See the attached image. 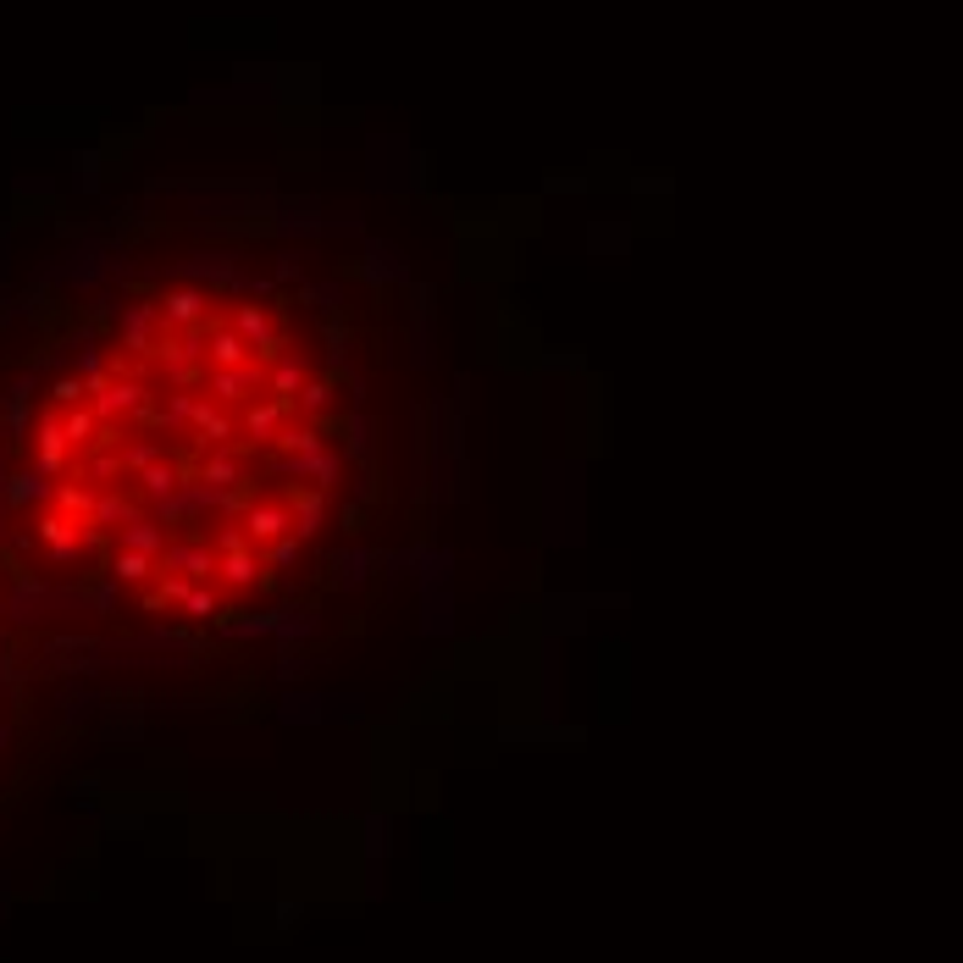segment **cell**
I'll return each instance as SVG.
<instances>
[{
  "mask_svg": "<svg viewBox=\"0 0 963 963\" xmlns=\"http://www.w3.org/2000/svg\"><path fill=\"white\" fill-rule=\"evenodd\" d=\"M238 526H244V537H250L255 548H266V543L294 532V510H288V504H250Z\"/></svg>",
  "mask_w": 963,
  "mask_h": 963,
  "instance_id": "3",
  "label": "cell"
},
{
  "mask_svg": "<svg viewBox=\"0 0 963 963\" xmlns=\"http://www.w3.org/2000/svg\"><path fill=\"white\" fill-rule=\"evenodd\" d=\"M50 493V482H45V471H23V476H12V488H6V499L17 504V510H28V504H39Z\"/></svg>",
  "mask_w": 963,
  "mask_h": 963,
  "instance_id": "9",
  "label": "cell"
},
{
  "mask_svg": "<svg viewBox=\"0 0 963 963\" xmlns=\"http://www.w3.org/2000/svg\"><path fill=\"white\" fill-rule=\"evenodd\" d=\"M288 416H294V405H288V399H266V405H250V416H244V432H250L255 443H266V438L277 443V432L288 427Z\"/></svg>",
  "mask_w": 963,
  "mask_h": 963,
  "instance_id": "5",
  "label": "cell"
},
{
  "mask_svg": "<svg viewBox=\"0 0 963 963\" xmlns=\"http://www.w3.org/2000/svg\"><path fill=\"white\" fill-rule=\"evenodd\" d=\"M155 565L172 576H189V582H205V576H216L222 554H216L211 543H167V554L155 559Z\"/></svg>",
  "mask_w": 963,
  "mask_h": 963,
  "instance_id": "2",
  "label": "cell"
},
{
  "mask_svg": "<svg viewBox=\"0 0 963 963\" xmlns=\"http://www.w3.org/2000/svg\"><path fill=\"white\" fill-rule=\"evenodd\" d=\"M266 388V366L250 360V366H205V399L216 405H244Z\"/></svg>",
  "mask_w": 963,
  "mask_h": 963,
  "instance_id": "1",
  "label": "cell"
},
{
  "mask_svg": "<svg viewBox=\"0 0 963 963\" xmlns=\"http://www.w3.org/2000/svg\"><path fill=\"white\" fill-rule=\"evenodd\" d=\"M327 405H333V382H305L294 399V410H305V416H321Z\"/></svg>",
  "mask_w": 963,
  "mask_h": 963,
  "instance_id": "11",
  "label": "cell"
},
{
  "mask_svg": "<svg viewBox=\"0 0 963 963\" xmlns=\"http://www.w3.org/2000/svg\"><path fill=\"white\" fill-rule=\"evenodd\" d=\"M216 576H222L233 593H244V587H255V576H261V554H255V543H238V548H222V565H216Z\"/></svg>",
  "mask_w": 963,
  "mask_h": 963,
  "instance_id": "4",
  "label": "cell"
},
{
  "mask_svg": "<svg viewBox=\"0 0 963 963\" xmlns=\"http://www.w3.org/2000/svg\"><path fill=\"white\" fill-rule=\"evenodd\" d=\"M117 548H133V554L161 559V554H167V532H161V521H144V515H133V521L117 532Z\"/></svg>",
  "mask_w": 963,
  "mask_h": 963,
  "instance_id": "6",
  "label": "cell"
},
{
  "mask_svg": "<svg viewBox=\"0 0 963 963\" xmlns=\"http://www.w3.org/2000/svg\"><path fill=\"white\" fill-rule=\"evenodd\" d=\"M294 559H299V537H294V532L277 537V543L266 548V565H294Z\"/></svg>",
  "mask_w": 963,
  "mask_h": 963,
  "instance_id": "13",
  "label": "cell"
},
{
  "mask_svg": "<svg viewBox=\"0 0 963 963\" xmlns=\"http://www.w3.org/2000/svg\"><path fill=\"white\" fill-rule=\"evenodd\" d=\"M133 482H139V493H144V499H155V504L172 499V493L183 488V482H178V465H172V460H161V465H150V471H139Z\"/></svg>",
  "mask_w": 963,
  "mask_h": 963,
  "instance_id": "7",
  "label": "cell"
},
{
  "mask_svg": "<svg viewBox=\"0 0 963 963\" xmlns=\"http://www.w3.org/2000/svg\"><path fill=\"white\" fill-rule=\"evenodd\" d=\"M183 609H189L194 620H211V615H216V593H211V587L200 582V587H194L189 598H183Z\"/></svg>",
  "mask_w": 963,
  "mask_h": 963,
  "instance_id": "12",
  "label": "cell"
},
{
  "mask_svg": "<svg viewBox=\"0 0 963 963\" xmlns=\"http://www.w3.org/2000/svg\"><path fill=\"white\" fill-rule=\"evenodd\" d=\"M321 515H327V504H321V493H305V499L294 504V537H310V532H321Z\"/></svg>",
  "mask_w": 963,
  "mask_h": 963,
  "instance_id": "10",
  "label": "cell"
},
{
  "mask_svg": "<svg viewBox=\"0 0 963 963\" xmlns=\"http://www.w3.org/2000/svg\"><path fill=\"white\" fill-rule=\"evenodd\" d=\"M150 571H161L150 554H133V548H117V554H111V576H117V582H144Z\"/></svg>",
  "mask_w": 963,
  "mask_h": 963,
  "instance_id": "8",
  "label": "cell"
}]
</instances>
